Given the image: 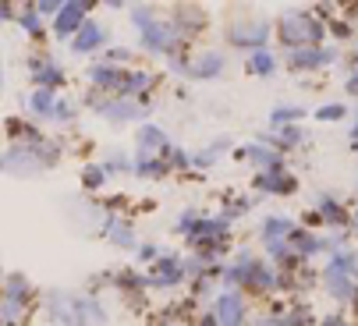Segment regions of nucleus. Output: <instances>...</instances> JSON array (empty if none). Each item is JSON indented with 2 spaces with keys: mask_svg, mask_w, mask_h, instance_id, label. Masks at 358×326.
<instances>
[{
  "mask_svg": "<svg viewBox=\"0 0 358 326\" xmlns=\"http://www.w3.org/2000/svg\"><path fill=\"white\" fill-rule=\"evenodd\" d=\"M131 22L138 25L145 50L160 53V57H174V50L181 46V32H178L174 25H167V22H157V18L149 15V8H135Z\"/></svg>",
  "mask_w": 358,
  "mask_h": 326,
  "instance_id": "obj_1",
  "label": "nucleus"
},
{
  "mask_svg": "<svg viewBox=\"0 0 358 326\" xmlns=\"http://www.w3.org/2000/svg\"><path fill=\"white\" fill-rule=\"evenodd\" d=\"M280 39L291 50H305V46H320L323 43V22L313 18L309 11H287L280 18Z\"/></svg>",
  "mask_w": 358,
  "mask_h": 326,
  "instance_id": "obj_2",
  "label": "nucleus"
},
{
  "mask_svg": "<svg viewBox=\"0 0 358 326\" xmlns=\"http://www.w3.org/2000/svg\"><path fill=\"white\" fill-rule=\"evenodd\" d=\"M266 36H270V22H263V18L231 25V43L234 46H252V53L255 50H266Z\"/></svg>",
  "mask_w": 358,
  "mask_h": 326,
  "instance_id": "obj_3",
  "label": "nucleus"
},
{
  "mask_svg": "<svg viewBox=\"0 0 358 326\" xmlns=\"http://www.w3.org/2000/svg\"><path fill=\"white\" fill-rule=\"evenodd\" d=\"M188 277V269L178 255H164L157 266H152V274H149V288H174Z\"/></svg>",
  "mask_w": 358,
  "mask_h": 326,
  "instance_id": "obj_4",
  "label": "nucleus"
},
{
  "mask_svg": "<svg viewBox=\"0 0 358 326\" xmlns=\"http://www.w3.org/2000/svg\"><path fill=\"white\" fill-rule=\"evenodd\" d=\"M330 61H337V50H323V46L291 50V57H287L291 71H313V68H320V64H330Z\"/></svg>",
  "mask_w": 358,
  "mask_h": 326,
  "instance_id": "obj_5",
  "label": "nucleus"
},
{
  "mask_svg": "<svg viewBox=\"0 0 358 326\" xmlns=\"http://www.w3.org/2000/svg\"><path fill=\"white\" fill-rule=\"evenodd\" d=\"M85 11H89V4H64L61 8V15H57V22H54V32H57V39H75L78 32H82V25H85Z\"/></svg>",
  "mask_w": 358,
  "mask_h": 326,
  "instance_id": "obj_6",
  "label": "nucleus"
},
{
  "mask_svg": "<svg viewBox=\"0 0 358 326\" xmlns=\"http://www.w3.org/2000/svg\"><path fill=\"white\" fill-rule=\"evenodd\" d=\"M25 302H29V284H25L22 274H11L8 277V298H4V323L8 326H15V319H18Z\"/></svg>",
  "mask_w": 358,
  "mask_h": 326,
  "instance_id": "obj_7",
  "label": "nucleus"
},
{
  "mask_svg": "<svg viewBox=\"0 0 358 326\" xmlns=\"http://www.w3.org/2000/svg\"><path fill=\"white\" fill-rule=\"evenodd\" d=\"M96 114H103V118H110V121H135V118L145 114V106L128 103V99H99V103H96Z\"/></svg>",
  "mask_w": 358,
  "mask_h": 326,
  "instance_id": "obj_8",
  "label": "nucleus"
},
{
  "mask_svg": "<svg viewBox=\"0 0 358 326\" xmlns=\"http://www.w3.org/2000/svg\"><path fill=\"white\" fill-rule=\"evenodd\" d=\"M323 288H327V291H330V295H334L337 302H351V298L358 295V291L351 288V274H344V269H337L334 262H330V266L323 269Z\"/></svg>",
  "mask_w": 358,
  "mask_h": 326,
  "instance_id": "obj_9",
  "label": "nucleus"
},
{
  "mask_svg": "<svg viewBox=\"0 0 358 326\" xmlns=\"http://www.w3.org/2000/svg\"><path fill=\"white\" fill-rule=\"evenodd\" d=\"M245 160H252V163H255V167H259L263 174L284 171V160H280V153H277V149H266L263 142H252V146H245Z\"/></svg>",
  "mask_w": 358,
  "mask_h": 326,
  "instance_id": "obj_10",
  "label": "nucleus"
},
{
  "mask_svg": "<svg viewBox=\"0 0 358 326\" xmlns=\"http://www.w3.org/2000/svg\"><path fill=\"white\" fill-rule=\"evenodd\" d=\"M89 78H92L99 89L121 92L124 82H128V71H124V68H114V64H92V68H89Z\"/></svg>",
  "mask_w": 358,
  "mask_h": 326,
  "instance_id": "obj_11",
  "label": "nucleus"
},
{
  "mask_svg": "<svg viewBox=\"0 0 358 326\" xmlns=\"http://www.w3.org/2000/svg\"><path fill=\"white\" fill-rule=\"evenodd\" d=\"M217 316H220V326H241L245 323V305L234 291H224L217 298Z\"/></svg>",
  "mask_w": 358,
  "mask_h": 326,
  "instance_id": "obj_12",
  "label": "nucleus"
},
{
  "mask_svg": "<svg viewBox=\"0 0 358 326\" xmlns=\"http://www.w3.org/2000/svg\"><path fill=\"white\" fill-rule=\"evenodd\" d=\"M32 78L39 82V89H54V85H61L68 75H64V68H61L57 61L39 57V61H32Z\"/></svg>",
  "mask_w": 358,
  "mask_h": 326,
  "instance_id": "obj_13",
  "label": "nucleus"
},
{
  "mask_svg": "<svg viewBox=\"0 0 358 326\" xmlns=\"http://www.w3.org/2000/svg\"><path fill=\"white\" fill-rule=\"evenodd\" d=\"M138 153L152 156V153H174V149H171V142H167L164 128L145 125V128H138Z\"/></svg>",
  "mask_w": 358,
  "mask_h": 326,
  "instance_id": "obj_14",
  "label": "nucleus"
},
{
  "mask_svg": "<svg viewBox=\"0 0 358 326\" xmlns=\"http://www.w3.org/2000/svg\"><path fill=\"white\" fill-rule=\"evenodd\" d=\"M103 39H107L103 25L85 22V25H82V32L71 39V50H75V53H92V50H99V46H103Z\"/></svg>",
  "mask_w": 358,
  "mask_h": 326,
  "instance_id": "obj_15",
  "label": "nucleus"
},
{
  "mask_svg": "<svg viewBox=\"0 0 358 326\" xmlns=\"http://www.w3.org/2000/svg\"><path fill=\"white\" fill-rule=\"evenodd\" d=\"M255 188H259V192H270V195H291V192H294V178L284 174V171L259 174V178H255Z\"/></svg>",
  "mask_w": 358,
  "mask_h": 326,
  "instance_id": "obj_16",
  "label": "nucleus"
},
{
  "mask_svg": "<svg viewBox=\"0 0 358 326\" xmlns=\"http://www.w3.org/2000/svg\"><path fill=\"white\" fill-rule=\"evenodd\" d=\"M294 231V220H287V216H270V220H263V241H287Z\"/></svg>",
  "mask_w": 358,
  "mask_h": 326,
  "instance_id": "obj_17",
  "label": "nucleus"
},
{
  "mask_svg": "<svg viewBox=\"0 0 358 326\" xmlns=\"http://www.w3.org/2000/svg\"><path fill=\"white\" fill-rule=\"evenodd\" d=\"M320 216H323L327 224H334V227H344L348 224V209L334 195H320Z\"/></svg>",
  "mask_w": 358,
  "mask_h": 326,
  "instance_id": "obj_18",
  "label": "nucleus"
},
{
  "mask_svg": "<svg viewBox=\"0 0 358 326\" xmlns=\"http://www.w3.org/2000/svg\"><path fill=\"white\" fill-rule=\"evenodd\" d=\"M220 68H224V53L213 50V53H206V57H199L192 64V78H217Z\"/></svg>",
  "mask_w": 358,
  "mask_h": 326,
  "instance_id": "obj_19",
  "label": "nucleus"
},
{
  "mask_svg": "<svg viewBox=\"0 0 358 326\" xmlns=\"http://www.w3.org/2000/svg\"><path fill=\"white\" fill-rule=\"evenodd\" d=\"M103 234L114 238V245H121V248H131L135 245V234H131V227L121 220V216H110V220L103 224Z\"/></svg>",
  "mask_w": 358,
  "mask_h": 326,
  "instance_id": "obj_20",
  "label": "nucleus"
},
{
  "mask_svg": "<svg viewBox=\"0 0 358 326\" xmlns=\"http://www.w3.org/2000/svg\"><path fill=\"white\" fill-rule=\"evenodd\" d=\"M29 111L39 114V118H54V111H57L54 92H50V89H36V92L29 96Z\"/></svg>",
  "mask_w": 358,
  "mask_h": 326,
  "instance_id": "obj_21",
  "label": "nucleus"
},
{
  "mask_svg": "<svg viewBox=\"0 0 358 326\" xmlns=\"http://www.w3.org/2000/svg\"><path fill=\"white\" fill-rule=\"evenodd\" d=\"M135 171H138L142 178H160V174H167V163H164V160H157V156H145V153H138V160H135Z\"/></svg>",
  "mask_w": 358,
  "mask_h": 326,
  "instance_id": "obj_22",
  "label": "nucleus"
},
{
  "mask_svg": "<svg viewBox=\"0 0 358 326\" xmlns=\"http://www.w3.org/2000/svg\"><path fill=\"white\" fill-rule=\"evenodd\" d=\"M273 53H266V50H255L252 57H248V71L252 75H273Z\"/></svg>",
  "mask_w": 358,
  "mask_h": 326,
  "instance_id": "obj_23",
  "label": "nucleus"
},
{
  "mask_svg": "<svg viewBox=\"0 0 358 326\" xmlns=\"http://www.w3.org/2000/svg\"><path fill=\"white\" fill-rule=\"evenodd\" d=\"M252 288H266V291H273L277 288V274H273V266H263V262H255V269H252V281H248Z\"/></svg>",
  "mask_w": 358,
  "mask_h": 326,
  "instance_id": "obj_24",
  "label": "nucleus"
},
{
  "mask_svg": "<svg viewBox=\"0 0 358 326\" xmlns=\"http://www.w3.org/2000/svg\"><path fill=\"white\" fill-rule=\"evenodd\" d=\"M298 118H305L301 106H277V111L270 114V125H273V128H280L284 121H298Z\"/></svg>",
  "mask_w": 358,
  "mask_h": 326,
  "instance_id": "obj_25",
  "label": "nucleus"
},
{
  "mask_svg": "<svg viewBox=\"0 0 358 326\" xmlns=\"http://www.w3.org/2000/svg\"><path fill=\"white\" fill-rule=\"evenodd\" d=\"M18 25H22L29 36H43V18L36 15V8H32V11H25V15H18Z\"/></svg>",
  "mask_w": 358,
  "mask_h": 326,
  "instance_id": "obj_26",
  "label": "nucleus"
},
{
  "mask_svg": "<svg viewBox=\"0 0 358 326\" xmlns=\"http://www.w3.org/2000/svg\"><path fill=\"white\" fill-rule=\"evenodd\" d=\"M344 114H348V106H344V103H327V106H320V111H316L320 121H341Z\"/></svg>",
  "mask_w": 358,
  "mask_h": 326,
  "instance_id": "obj_27",
  "label": "nucleus"
},
{
  "mask_svg": "<svg viewBox=\"0 0 358 326\" xmlns=\"http://www.w3.org/2000/svg\"><path fill=\"white\" fill-rule=\"evenodd\" d=\"M82 181H85V188H99V185L107 181V171H103V167H85Z\"/></svg>",
  "mask_w": 358,
  "mask_h": 326,
  "instance_id": "obj_28",
  "label": "nucleus"
},
{
  "mask_svg": "<svg viewBox=\"0 0 358 326\" xmlns=\"http://www.w3.org/2000/svg\"><path fill=\"white\" fill-rule=\"evenodd\" d=\"M284 323H287V326H301V323H313V312L305 309V305H298V309H294V312H291V316H287Z\"/></svg>",
  "mask_w": 358,
  "mask_h": 326,
  "instance_id": "obj_29",
  "label": "nucleus"
},
{
  "mask_svg": "<svg viewBox=\"0 0 358 326\" xmlns=\"http://www.w3.org/2000/svg\"><path fill=\"white\" fill-rule=\"evenodd\" d=\"M64 4H57V0H43V4H36V15H61Z\"/></svg>",
  "mask_w": 358,
  "mask_h": 326,
  "instance_id": "obj_30",
  "label": "nucleus"
},
{
  "mask_svg": "<svg viewBox=\"0 0 358 326\" xmlns=\"http://www.w3.org/2000/svg\"><path fill=\"white\" fill-rule=\"evenodd\" d=\"M171 163H174V167H188V163H192V156H188L185 149H174V153H171Z\"/></svg>",
  "mask_w": 358,
  "mask_h": 326,
  "instance_id": "obj_31",
  "label": "nucleus"
},
{
  "mask_svg": "<svg viewBox=\"0 0 358 326\" xmlns=\"http://www.w3.org/2000/svg\"><path fill=\"white\" fill-rule=\"evenodd\" d=\"M103 171H131V160H107Z\"/></svg>",
  "mask_w": 358,
  "mask_h": 326,
  "instance_id": "obj_32",
  "label": "nucleus"
},
{
  "mask_svg": "<svg viewBox=\"0 0 358 326\" xmlns=\"http://www.w3.org/2000/svg\"><path fill=\"white\" fill-rule=\"evenodd\" d=\"M54 118H57V121H71V118H75V111H71L68 103H57V111H54Z\"/></svg>",
  "mask_w": 358,
  "mask_h": 326,
  "instance_id": "obj_33",
  "label": "nucleus"
},
{
  "mask_svg": "<svg viewBox=\"0 0 358 326\" xmlns=\"http://www.w3.org/2000/svg\"><path fill=\"white\" fill-rule=\"evenodd\" d=\"M138 259H145V262H149V259H160V248H157V245H142V248H138Z\"/></svg>",
  "mask_w": 358,
  "mask_h": 326,
  "instance_id": "obj_34",
  "label": "nucleus"
},
{
  "mask_svg": "<svg viewBox=\"0 0 358 326\" xmlns=\"http://www.w3.org/2000/svg\"><path fill=\"white\" fill-rule=\"evenodd\" d=\"M348 146L358 149V106H355V125H351V132H348Z\"/></svg>",
  "mask_w": 358,
  "mask_h": 326,
  "instance_id": "obj_35",
  "label": "nucleus"
},
{
  "mask_svg": "<svg viewBox=\"0 0 358 326\" xmlns=\"http://www.w3.org/2000/svg\"><path fill=\"white\" fill-rule=\"evenodd\" d=\"M330 29H334V36H337V39H348V36H351V29H348L344 22H334Z\"/></svg>",
  "mask_w": 358,
  "mask_h": 326,
  "instance_id": "obj_36",
  "label": "nucleus"
},
{
  "mask_svg": "<svg viewBox=\"0 0 358 326\" xmlns=\"http://www.w3.org/2000/svg\"><path fill=\"white\" fill-rule=\"evenodd\" d=\"M199 326H220V316L217 312H206V316L199 319Z\"/></svg>",
  "mask_w": 358,
  "mask_h": 326,
  "instance_id": "obj_37",
  "label": "nucleus"
},
{
  "mask_svg": "<svg viewBox=\"0 0 358 326\" xmlns=\"http://www.w3.org/2000/svg\"><path fill=\"white\" fill-rule=\"evenodd\" d=\"M107 57H110V61H128V50H121V46H117V50H107Z\"/></svg>",
  "mask_w": 358,
  "mask_h": 326,
  "instance_id": "obj_38",
  "label": "nucleus"
},
{
  "mask_svg": "<svg viewBox=\"0 0 358 326\" xmlns=\"http://www.w3.org/2000/svg\"><path fill=\"white\" fill-rule=\"evenodd\" d=\"M323 326H351V323H344V319H337V316H327Z\"/></svg>",
  "mask_w": 358,
  "mask_h": 326,
  "instance_id": "obj_39",
  "label": "nucleus"
},
{
  "mask_svg": "<svg viewBox=\"0 0 358 326\" xmlns=\"http://www.w3.org/2000/svg\"><path fill=\"white\" fill-rule=\"evenodd\" d=\"M259 326H287V323H284V319H263Z\"/></svg>",
  "mask_w": 358,
  "mask_h": 326,
  "instance_id": "obj_40",
  "label": "nucleus"
},
{
  "mask_svg": "<svg viewBox=\"0 0 358 326\" xmlns=\"http://www.w3.org/2000/svg\"><path fill=\"white\" fill-rule=\"evenodd\" d=\"M355 61H358V50H355Z\"/></svg>",
  "mask_w": 358,
  "mask_h": 326,
  "instance_id": "obj_41",
  "label": "nucleus"
},
{
  "mask_svg": "<svg viewBox=\"0 0 358 326\" xmlns=\"http://www.w3.org/2000/svg\"><path fill=\"white\" fill-rule=\"evenodd\" d=\"M355 302H358V295H355Z\"/></svg>",
  "mask_w": 358,
  "mask_h": 326,
  "instance_id": "obj_42",
  "label": "nucleus"
}]
</instances>
